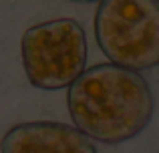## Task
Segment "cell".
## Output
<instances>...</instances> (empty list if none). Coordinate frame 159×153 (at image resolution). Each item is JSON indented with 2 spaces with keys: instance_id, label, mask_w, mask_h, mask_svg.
I'll return each mask as SVG.
<instances>
[{
  "instance_id": "obj_1",
  "label": "cell",
  "mask_w": 159,
  "mask_h": 153,
  "mask_svg": "<svg viewBox=\"0 0 159 153\" xmlns=\"http://www.w3.org/2000/svg\"><path fill=\"white\" fill-rule=\"evenodd\" d=\"M75 127L101 143H123L139 135L153 117V95L135 71L103 63L87 69L69 89Z\"/></svg>"
},
{
  "instance_id": "obj_2",
  "label": "cell",
  "mask_w": 159,
  "mask_h": 153,
  "mask_svg": "<svg viewBox=\"0 0 159 153\" xmlns=\"http://www.w3.org/2000/svg\"><path fill=\"white\" fill-rule=\"evenodd\" d=\"M95 36L109 63L129 71L159 65V0H103Z\"/></svg>"
},
{
  "instance_id": "obj_3",
  "label": "cell",
  "mask_w": 159,
  "mask_h": 153,
  "mask_svg": "<svg viewBox=\"0 0 159 153\" xmlns=\"http://www.w3.org/2000/svg\"><path fill=\"white\" fill-rule=\"evenodd\" d=\"M22 65L36 89H70L87 71L83 26L73 18H54L30 26L22 36Z\"/></svg>"
},
{
  "instance_id": "obj_4",
  "label": "cell",
  "mask_w": 159,
  "mask_h": 153,
  "mask_svg": "<svg viewBox=\"0 0 159 153\" xmlns=\"http://www.w3.org/2000/svg\"><path fill=\"white\" fill-rule=\"evenodd\" d=\"M2 153H97L85 133L54 121L20 123L0 141Z\"/></svg>"
}]
</instances>
